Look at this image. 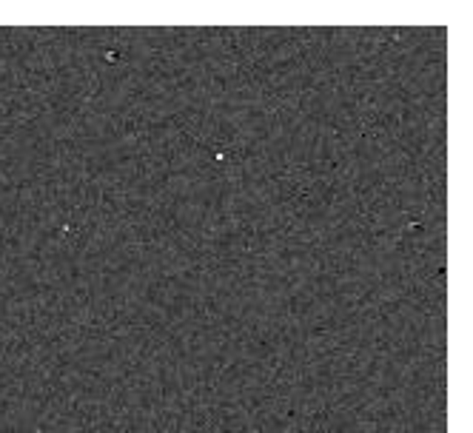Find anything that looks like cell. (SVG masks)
<instances>
[{
	"label": "cell",
	"mask_w": 473,
	"mask_h": 433,
	"mask_svg": "<svg viewBox=\"0 0 473 433\" xmlns=\"http://www.w3.org/2000/svg\"><path fill=\"white\" fill-rule=\"evenodd\" d=\"M353 134L362 140V142H382L390 137V117L382 105H376L373 100L370 103H362L356 111H353Z\"/></svg>",
	"instance_id": "obj_1"
},
{
	"label": "cell",
	"mask_w": 473,
	"mask_h": 433,
	"mask_svg": "<svg viewBox=\"0 0 473 433\" xmlns=\"http://www.w3.org/2000/svg\"><path fill=\"white\" fill-rule=\"evenodd\" d=\"M103 60H105V63H120V60H125V57H123V51H103Z\"/></svg>",
	"instance_id": "obj_2"
}]
</instances>
